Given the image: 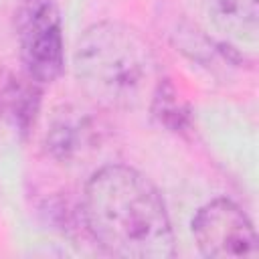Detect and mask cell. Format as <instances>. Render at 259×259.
<instances>
[{
	"instance_id": "obj_6",
	"label": "cell",
	"mask_w": 259,
	"mask_h": 259,
	"mask_svg": "<svg viewBox=\"0 0 259 259\" xmlns=\"http://www.w3.org/2000/svg\"><path fill=\"white\" fill-rule=\"evenodd\" d=\"M202 4L219 32L237 40H257L259 0H202Z\"/></svg>"
},
{
	"instance_id": "obj_5",
	"label": "cell",
	"mask_w": 259,
	"mask_h": 259,
	"mask_svg": "<svg viewBox=\"0 0 259 259\" xmlns=\"http://www.w3.org/2000/svg\"><path fill=\"white\" fill-rule=\"evenodd\" d=\"M93 142L95 127L91 125V119L71 107L63 109L47 132V150L57 160H75L83 156L85 150L93 148Z\"/></svg>"
},
{
	"instance_id": "obj_2",
	"label": "cell",
	"mask_w": 259,
	"mask_h": 259,
	"mask_svg": "<svg viewBox=\"0 0 259 259\" xmlns=\"http://www.w3.org/2000/svg\"><path fill=\"white\" fill-rule=\"evenodd\" d=\"M75 73L83 89L107 107L130 109L152 99L158 63L146 38L117 20L91 24L75 49Z\"/></svg>"
},
{
	"instance_id": "obj_7",
	"label": "cell",
	"mask_w": 259,
	"mask_h": 259,
	"mask_svg": "<svg viewBox=\"0 0 259 259\" xmlns=\"http://www.w3.org/2000/svg\"><path fill=\"white\" fill-rule=\"evenodd\" d=\"M40 105V89L38 83L26 75V81L10 79L0 89V113L16 125L18 132L26 134L34 123L36 111Z\"/></svg>"
},
{
	"instance_id": "obj_1",
	"label": "cell",
	"mask_w": 259,
	"mask_h": 259,
	"mask_svg": "<svg viewBox=\"0 0 259 259\" xmlns=\"http://www.w3.org/2000/svg\"><path fill=\"white\" fill-rule=\"evenodd\" d=\"M81 214L87 231L109 255L170 259L176 253L166 202L140 170L109 164L85 184Z\"/></svg>"
},
{
	"instance_id": "obj_3",
	"label": "cell",
	"mask_w": 259,
	"mask_h": 259,
	"mask_svg": "<svg viewBox=\"0 0 259 259\" xmlns=\"http://www.w3.org/2000/svg\"><path fill=\"white\" fill-rule=\"evenodd\" d=\"M16 40L26 75L53 83L65 71L63 20L55 0H22L14 14Z\"/></svg>"
},
{
	"instance_id": "obj_4",
	"label": "cell",
	"mask_w": 259,
	"mask_h": 259,
	"mask_svg": "<svg viewBox=\"0 0 259 259\" xmlns=\"http://www.w3.org/2000/svg\"><path fill=\"white\" fill-rule=\"evenodd\" d=\"M192 237L198 251L210 259L257 257L259 253L253 223L229 198H214L196 210Z\"/></svg>"
}]
</instances>
